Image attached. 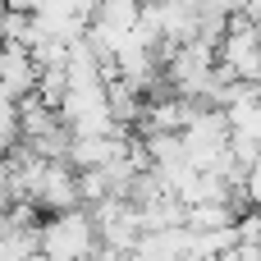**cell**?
<instances>
[{
    "instance_id": "obj_1",
    "label": "cell",
    "mask_w": 261,
    "mask_h": 261,
    "mask_svg": "<svg viewBox=\"0 0 261 261\" xmlns=\"http://www.w3.org/2000/svg\"><path fill=\"white\" fill-rule=\"evenodd\" d=\"M37 248H41V257H46V261H92L96 252H101L92 211L78 206V211L46 216V220L37 225Z\"/></svg>"
},
{
    "instance_id": "obj_2",
    "label": "cell",
    "mask_w": 261,
    "mask_h": 261,
    "mask_svg": "<svg viewBox=\"0 0 261 261\" xmlns=\"http://www.w3.org/2000/svg\"><path fill=\"white\" fill-rule=\"evenodd\" d=\"M32 206L46 211V216H60V211H78L83 197H78V170L69 161H46L41 165V179L32 188Z\"/></svg>"
},
{
    "instance_id": "obj_3",
    "label": "cell",
    "mask_w": 261,
    "mask_h": 261,
    "mask_svg": "<svg viewBox=\"0 0 261 261\" xmlns=\"http://www.w3.org/2000/svg\"><path fill=\"white\" fill-rule=\"evenodd\" d=\"M37 78H41V69L32 64L28 46H0V92L9 101L32 96L37 92Z\"/></svg>"
},
{
    "instance_id": "obj_4",
    "label": "cell",
    "mask_w": 261,
    "mask_h": 261,
    "mask_svg": "<svg viewBox=\"0 0 261 261\" xmlns=\"http://www.w3.org/2000/svg\"><path fill=\"white\" fill-rule=\"evenodd\" d=\"M0 5H5L9 14H28V18H32L37 9H41V0H0Z\"/></svg>"
},
{
    "instance_id": "obj_5",
    "label": "cell",
    "mask_w": 261,
    "mask_h": 261,
    "mask_svg": "<svg viewBox=\"0 0 261 261\" xmlns=\"http://www.w3.org/2000/svg\"><path fill=\"white\" fill-rule=\"evenodd\" d=\"M170 5H179V9H193V14H202V9H206V0H170Z\"/></svg>"
},
{
    "instance_id": "obj_6",
    "label": "cell",
    "mask_w": 261,
    "mask_h": 261,
    "mask_svg": "<svg viewBox=\"0 0 261 261\" xmlns=\"http://www.w3.org/2000/svg\"><path fill=\"white\" fill-rule=\"evenodd\" d=\"M9 206V188H5V174H0V211Z\"/></svg>"
},
{
    "instance_id": "obj_7",
    "label": "cell",
    "mask_w": 261,
    "mask_h": 261,
    "mask_svg": "<svg viewBox=\"0 0 261 261\" xmlns=\"http://www.w3.org/2000/svg\"><path fill=\"white\" fill-rule=\"evenodd\" d=\"M23 261H46V257H41V252H32V257H23Z\"/></svg>"
},
{
    "instance_id": "obj_8",
    "label": "cell",
    "mask_w": 261,
    "mask_h": 261,
    "mask_svg": "<svg viewBox=\"0 0 261 261\" xmlns=\"http://www.w3.org/2000/svg\"><path fill=\"white\" fill-rule=\"evenodd\" d=\"M138 5H142V0H138Z\"/></svg>"
}]
</instances>
